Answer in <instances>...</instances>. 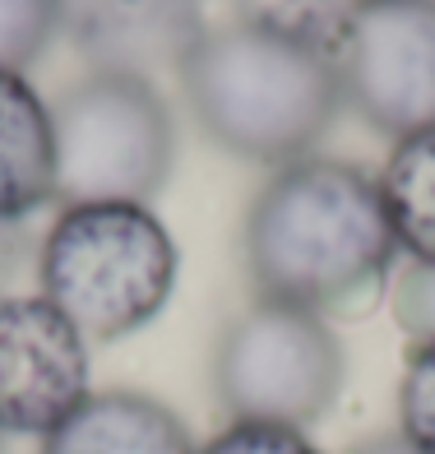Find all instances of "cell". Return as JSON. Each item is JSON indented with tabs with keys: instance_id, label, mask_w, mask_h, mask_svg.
Returning a JSON list of instances; mask_svg holds the SVG:
<instances>
[{
	"instance_id": "5bb4252c",
	"label": "cell",
	"mask_w": 435,
	"mask_h": 454,
	"mask_svg": "<svg viewBox=\"0 0 435 454\" xmlns=\"http://www.w3.org/2000/svg\"><path fill=\"white\" fill-rule=\"evenodd\" d=\"M195 454H320L310 445L301 427H278V422H227L209 445Z\"/></svg>"
},
{
	"instance_id": "6da1fadb",
	"label": "cell",
	"mask_w": 435,
	"mask_h": 454,
	"mask_svg": "<svg viewBox=\"0 0 435 454\" xmlns=\"http://www.w3.org/2000/svg\"><path fill=\"white\" fill-rule=\"evenodd\" d=\"M245 274L260 301L338 316L380 293L399 241L380 181L343 158L274 168L245 209Z\"/></svg>"
},
{
	"instance_id": "277c9868",
	"label": "cell",
	"mask_w": 435,
	"mask_h": 454,
	"mask_svg": "<svg viewBox=\"0 0 435 454\" xmlns=\"http://www.w3.org/2000/svg\"><path fill=\"white\" fill-rule=\"evenodd\" d=\"M56 204H149L176 168V116L153 79L84 74L51 102Z\"/></svg>"
},
{
	"instance_id": "2e32d148",
	"label": "cell",
	"mask_w": 435,
	"mask_h": 454,
	"mask_svg": "<svg viewBox=\"0 0 435 454\" xmlns=\"http://www.w3.org/2000/svg\"><path fill=\"white\" fill-rule=\"evenodd\" d=\"M19 227L14 223H0V297H5V283L14 278V264H19Z\"/></svg>"
},
{
	"instance_id": "e0dca14e",
	"label": "cell",
	"mask_w": 435,
	"mask_h": 454,
	"mask_svg": "<svg viewBox=\"0 0 435 454\" xmlns=\"http://www.w3.org/2000/svg\"><path fill=\"white\" fill-rule=\"evenodd\" d=\"M347 454H422V450H412L399 431H389V436H370V441H361V445H352Z\"/></svg>"
},
{
	"instance_id": "9c48e42d",
	"label": "cell",
	"mask_w": 435,
	"mask_h": 454,
	"mask_svg": "<svg viewBox=\"0 0 435 454\" xmlns=\"http://www.w3.org/2000/svg\"><path fill=\"white\" fill-rule=\"evenodd\" d=\"M37 454H195L190 427L162 399L139 389H97L79 403Z\"/></svg>"
},
{
	"instance_id": "8fae6325",
	"label": "cell",
	"mask_w": 435,
	"mask_h": 454,
	"mask_svg": "<svg viewBox=\"0 0 435 454\" xmlns=\"http://www.w3.org/2000/svg\"><path fill=\"white\" fill-rule=\"evenodd\" d=\"M380 200L399 251L435 270V126L393 139L380 172Z\"/></svg>"
},
{
	"instance_id": "3957f363",
	"label": "cell",
	"mask_w": 435,
	"mask_h": 454,
	"mask_svg": "<svg viewBox=\"0 0 435 454\" xmlns=\"http://www.w3.org/2000/svg\"><path fill=\"white\" fill-rule=\"evenodd\" d=\"M176 241L149 204H70L37 251L43 297L93 343L149 325L176 287Z\"/></svg>"
},
{
	"instance_id": "4fadbf2b",
	"label": "cell",
	"mask_w": 435,
	"mask_h": 454,
	"mask_svg": "<svg viewBox=\"0 0 435 454\" xmlns=\"http://www.w3.org/2000/svg\"><path fill=\"white\" fill-rule=\"evenodd\" d=\"M399 436L435 454V339L431 343H412L403 380H399Z\"/></svg>"
},
{
	"instance_id": "30bf717a",
	"label": "cell",
	"mask_w": 435,
	"mask_h": 454,
	"mask_svg": "<svg viewBox=\"0 0 435 454\" xmlns=\"http://www.w3.org/2000/svg\"><path fill=\"white\" fill-rule=\"evenodd\" d=\"M56 200L51 107L14 70H0V223H24Z\"/></svg>"
},
{
	"instance_id": "7a4b0ae2",
	"label": "cell",
	"mask_w": 435,
	"mask_h": 454,
	"mask_svg": "<svg viewBox=\"0 0 435 454\" xmlns=\"http://www.w3.org/2000/svg\"><path fill=\"white\" fill-rule=\"evenodd\" d=\"M176 79L199 130L260 168L310 158L343 107L334 33L274 14L209 28Z\"/></svg>"
},
{
	"instance_id": "7c38bea8",
	"label": "cell",
	"mask_w": 435,
	"mask_h": 454,
	"mask_svg": "<svg viewBox=\"0 0 435 454\" xmlns=\"http://www.w3.org/2000/svg\"><path fill=\"white\" fill-rule=\"evenodd\" d=\"M60 33V0H0V70L24 74Z\"/></svg>"
},
{
	"instance_id": "52a82bcc",
	"label": "cell",
	"mask_w": 435,
	"mask_h": 454,
	"mask_svg": "<svg viewBox=\"0 0 435 454\" xmlns=\"http://www.w3.org/2000/svg\"><path fill=\"white\" fill-rule=\"evenodd\" d=\"M89 395V339L47 297H0V431L51 436Z\"/></svg>"
},
{
	"instance_id": "8992f818",
	"label": "cell",
	"mask_w": 435,
	"mask_h": 454,
	"mask_svg": "<svg viewBox=\"0 0 435 454\" xmlns=\"http://www.w3.org/2000/svg\"><path fill=\"white\" fill-rule=\"evenodd\" d=\"M343 102L376 135L435 126V0H361L334 28Z\"/></svg>"
},
{
	"instance_id": "ba28073f",
	"label": "cell",
	"mask_w": 435,
	"mask_h": 454,
	"mask_svg": "<svg viewBox=\"0 0 435 454\" xmlns=\"http://www.w3.org/2000/svg\"><path fill=\"white\" fill-rule=\"evenodd\" d=\"M60 33L93 74L153 79L195 51L204 0H60Z\"/></svg>"
},
{
	"instance_id": "5b68a950",
	"label": "cell",
	"mask_w": 435,
	"mask_h": 454,
	"mask_svg": "<svg viewBox=\"0 0 435 454\" xmlns=\"http://www.w3.org/2000/svg\"><path fill=\"white\" fill-rule=\"evenodd\" d=\"M347 353L334 325L283 301H255L214 348V395L232 422L310 427L338 403Z\"/></svg>"
},
{
	"instance_id": "d6986e66",
	"label": "cell",
	"mask_w": 435,
	"mask_h": 454,
	"mask_svg": "<svg viewBox=\"0 0 435 454\" xmlns=\"http://www.w3.org/2000/svg\"><path fill=\"white\" fill-rule=\"evenodd\" d=\"M347 5H361V0H347Z\"/></svg>"
},
{
	"instance_id": "ac0fdd59",
	"label": "cell",
	"mask_w": 435,
	"mask_h": 454,
	"mask_svg": "<svg viewBox=\"0 0 435 454\" xmlns=\"http://www.w3.org/2000/svg\"><path fill=\"white\" fill-rule=\"evenodd\" d=\"M0 454H5V431H0Z\"/></svg>"
},
{
	"instance_id": "9a60e30c",
	"label": "cell",
	"mask_w": 435,
	"mask_h": 454,
	"mask_svg": "<svg viewBox=\"0 0 435 454\" xmlns=\"http://www.w3.org/2000/svg\"><path fill=\"white\" fill-rule=\"evenodd\" d=\"M393 320L412 343L435 339V270L431 264H408L399 287H393Z\"/></svg>"
}]
</instances>
